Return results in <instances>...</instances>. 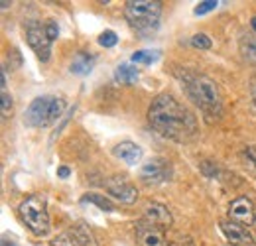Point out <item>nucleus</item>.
Segmentation results:
<instances>
[{
    "instance_id": "obj_1",
    "label": "nucleus",
    "mask_w": 256,
    "mask_h": 246,
    "mask_svg": "<svg viewBox=\"0 0 256 246\" xmlns=\"http://www.w3.org/2000/svg\"><path fill=\"white\" fill-rule=\"evenodd\" d=\"M148 122L160 136L174 142H192L199 132L195 114L170 92H160L152 100Z\"/></svg>"
},
{
    "instance_id": "obj_2",
    "label": "nucleus",
    "mask_w": 256,
    "mask_h": 246,
    "mask_svg": "<svg viewBox=\"0 0 256 246\" xmlns=\"http://www.w3.org/2000/svg\"><path fill=\"white\" fill-rule=\"evenodd\" d=\"M176 77L180 79L184 91L188 94V98L193 100V104H197L207 116H221L223 92L219 89L217 81L193 69H178Z\"/></svg>"
},
{
    "instance_id": "obj_3",
    "label": "nucleus",
    "mask_w": 256,
    "mask_h": 246,
    "mask_svg": "<svg viewBox=\"0 0 256 246\" xmlns=\"http://www.w3.org/2000/svg\"><path fill=\"white\" fill-rule=\"evenodd\" d=\"M65 112V98L62 96H52V94H44V96H36L30 106L26 108L24 114V122L30 128H48L52 124H56Z\"/></svg>"
},
{
    "instance_id": "obj_4",
    "label": "nucleus",
    "mask_w": 256,
    "mask_h": 246,
    "mask_svg": "<svg viewBox=\"0 0 256 246\" xmlns=\"http://www.w3.org/2000/svg\"><path fill=\"white\" fill-rule=\"evenodd\" d=\"M162 2L158 0H128L124 4V18L136 32L154 30L160 22Z\"/></svg>"
},
{
    "instance_id": "obj_5",
    "label": "nucleus",
    "mask_w": 256,
    "mask_h": 246,
    "mask_svg": "<svg viewBox=\"0 0 256 246\" xmlns=\"http://www.w3.org/2000/svg\"><path fill=\"white\" fill-rule=\"evenodd\" d=\"M20 218L24 220V224L32 230L36 236H46L50 232V213H48V201L44 195H28L20 207H18Z\"/></svg>"
},
{
    "instance_id": "obj_6",
    "label": "nucleus",
    "mask_w": 256,
    "mask_h": 246,
    "mask_svg": "<svg viewBox=\"0 0 256 246\" xmlns=\"http://www.w3.org/2000/svg\"><path fill=\"white\" fill-rule=\"evenodd\" d=\"M26 40H28V46L32 48L38 56L40 62H48L50 56H52V38L48 36V30H46V22H30L26 26Z\"/></svg>"
},
{
    "instance_id": "obj_7",
    "label": "nucleus",
    "mask_w": 256,
    "mask_h": 246,
    "mask_svg": "<svg viewBox=\"0 0 256 246\" xmlns=\"http://www.w3.org/2000/svg\"><path fill=\"white\" fill-rule=\"evenodd\" d=\"M170 178H172V166L168 160L154 158L140 168V180L146 185L166 184V182H170Z\"/></svg>"
},
{
    "instance_id": "obj_8",
    "label": "nucleus",
    "mask_w": 256,
    "mask_h": 246,
    "mask_svg": "<svg viewBox=\"0 0 256 246\" xmlns=\"http://www.w3.org/2000/svg\"><path fill=\"white\" fill-rule=\"evenodd\" d=\"M104 187H106L110 197H114L116 201H120L124 205H134L138 201V189L130 184L126 178H122V176L110 178Z\"/></svg>"
},
{
    "instance_id": "obj_9",
    "label": "nucleus",
    "mask_w": 256,
    "mask_h": 246,
    "mask_svg": "<svg viewBox=\"0 0 256 246\" xmlns=\"http://www.w3.org/2000/svg\"><path fill=\"white\" fill-rule=\"evenodd\" d=\"M254 203L248 197H236V199L230 201V205H228V220L246 226V224L254 222Z\"/></svg>"
},
{
    "instance_id": "obj_10",
    "label": "nucleus",
    "mask_w": 256,
    "mask_h": 246,
    "mask_svg": "<svg viewBox=\"0 0 256 246\" xmlns=\"http://www.w3.org/2000/svg\"><path fill=\"white\" fill-rule=\"evenodd\" d=\"M221 230L232 246H256L252 234L242 224H236L232 220H221Z\"/></svg>"
},
{
    "instance_id": "obj_11",
    "label": "nucleus",
    "mask_w": 256,
    "mask_h": 246,
    "mask_svg": "<svg viewBox=\"0 0 256 246\" xmlns=\"http://www.w3.org/2000/svg\"><path fill=\"white\" fill-rule=\"evenodd\" d=\"M144 220L158 226L162 230L170 228L172 222H174V216L170 213V209L166 205H160V203H150L146 209H144Z\"/></svg>"
},
{
    "instance_id": "obj_12",
    "label": "nucleus",
    "mask_w": 256,
    "mask_h": 246,
    "mask_svg": "<svg viewBox=\"0 0 256 246\" xmlns=\"http://www.w3.org/2000/svg\"><path fill=\"white\" fill-rule=\"evenodd\" d=\"M112 156H114L116 160L124 162L126 166H136V164L142 162L144 150H142L138 144H134V142H130V140H124V142H118V144L112 148Z\"/></svg>"
},
{
    "instance_id": "obj_13",
    "label": "nucleus",
    "mask_w": 256,
    "mask_h": 246,
    "mask_svg": "<svg viewBox=\"0 0 256 246\" xmlns=\"http://www.w3.org/2000/svg\"><path fill=\"white\" fill-rule=\"evenodd\" d=\"M136 236L140 246H164V230L146 220L136 226Z\"/></svg>"
},
{
    "instance_id": "obj_14",
    "label": "nucleus",
    "mask_w": 256,
    "mask_h": 246,
    "mask_svg": "<svg viewBox=\"0 0 256 246\" xmlns=\"http://www.w3.org/2000/svg\"><path fill=\"white\" fill-rule=\"evenodd\" d=\"M95 67V56L87 52H77L69 63V71L73 75H89Z\"/></svg>"
},
{
    "instance_id": "obj_15",
    "label": "nucleus",
    "mask_w": 256,
    "mask_h": 246,
    "mask_svg": "<svg viewBox=\"0 0 256 246\" xmlns=\"http://www.w3.org/2000/svg\"><path fill=\"white\" fill-rule=\"evenodd\" d=\"M71 240L77 246H98L93 230L85 222H75L71 226Z\"/></svg>"
},
{
    "instance_id": "obj_16",
    "label": "nucleus",
    "mask_w": 256,
    "mask_h": 246,
    "mask_svg": "<svg viewBox=\"0 0 256 246\" xmlns=\"http://www.w3.org/2000/svg\"><path fill=\"white\" fill-rule=\"evenodd\" d=\"M140 79V71L132 63H120L114 69V81L120 85H134Z\"/></svg>"
},
{
    "instance_id": "obj_17",
    "label": "nucleus",
    "mask_w": 256,
    "mask_h": 246,
    "mask_svg": "<svg viewBox=\"0 0 256 246\" xmlns=\"http://www.w3.org/2000/svg\"><path fill=\"white\" fill-rule=\"evenodd\" d=\"M240 54L248 63L256 65V34H244L238 42Z\"/></svg>"
},
{
    "instance_id": "obj_18",
    "label": "nucleus",
    "mask_w": 256,
    "mask_h": 246,
    "mask_svg": "<svg viewBox=\"0 0 256 246\" xmlns=\"http://www.w3.org/2000/svg\"><path fill=\"white\" fill-rule=\"evenodd\" d=\"M162 52L160 50H136L130 58L132 63H140V65H152L160 60Z\"/></svg>"
},
{
    "instance_id": "obj_19",
    "label": "nucleus",
    "mask_w": 256,
    "mask_h": 246,
    "mask_svg": "<svg viewBox=\"0 0 256 246\" xmlns=\"http://www.w3.org/2000/svg\"><path fill=\"white\" fill-rule=\"evenodd\" d=\"M81 201L83 203H93L100 211H106V213H112L114 211V205L110 203V199L104 197V195H98V193H85Z\"/></svg>"
},
{
    "instance_id": "obj_20",
    "label": "nucleus",
    "mask_w": 256,
    "mask_h": 246,
    "mask_svg": "<svg viewBox=\"0 0 256 246\" xmlns=\"http://www.w3.org/2000/svg\"><path fill=\"white\" fill-rule=\"evenodd\" d=\"M240 160H242V166L246 168V172L256 178V146H244L240 152Z\"/></svg>"
},
{
    "instance_id": "obj_21",
    "label": "nucleus",
    "mask_w": 256,
    "mask_h": 246,
    "mask_svg": "<svg viewBox=\"0 0 256 246\" xmlns=\"http://www.w3.org/2000/svg\"><path fill=\"white\" fill-rule=\"evenodd\" d=\"M118 44V36H116V32L112 30H104L100 36H98V46H102V48H114Z\"/></svg>"
},
{
    "instance_id": "obj_22",
    "label": "nucleus",
    "mask_w": 256,
    "mask_h": 246,
    "mask_svg": "<svg viewBox=\"0 0 256 246\" xmlns=\"http://www.w3.org/2000/svg\"><path fill=\"white\" fill-rule=\"evenodd\" d=\"M217 6H219L217 0H203V2H199V4L195 6L193 14H195V16H203V14H207V12H213Z\"/></svg>"
},
{
    "instance_id": "obj_23",
    "label": "nucleus",
    "mask_w": 256,
    "mask_h": 246,
    "mask_svg": "<svg viewBox=\"0 0 256 246\" xmlns=\"http://www.w3.org/2000/svg\"><path fill=\"white\" fill-rule=\"evenodd\" d=\"M192 46L195 50H211V38L207 34H195L192 38Z\"/></svg>"
},
{
    "instance_id": "obj_24",
    "label": "nucleus",
    "mask_w": 256,
    "mask_h": 246,
    "mask_svg": "<svg viewBox=\"0 0 256 246\" xmlns=\"http://www.w3.org/2000/svg\"><path fill=\"white\" fill-rule=\"evenodd\" d=\"M50 246H77L67 234H58L56 238L50 240Z\"/></svg>"
},
{
    "instance_id": "obj_25",
    "label": "nucleus",
    "mask_w": 256,
    "mask_h": 246,
    "mask_svg": "<svg viewBox=\"0 0 256 246\" xmlns=\"http://www.w3.org/2000/svg\"><path fill=\"white\" fill-rule=\"evenodd\" d=\"M0 106H2V114L8 116L10 110H12V96L6 91H2V102H0Z\"/></svg>"
},
{
    "instance_id": "obj_26",
    "label": "nucleus",
    "mask_w": 256,
    "mask_h": 246,
    "mask_svg": "<svg viewBox=\"0 0 256 246\" xmlns=\"http://www.w3.org/2000/svg\"><path fill=\"white\" fill-rule=\"evenodd\" d=\"M46 30H48V36L52 38V42L60 38V26H58L56 20H48V22H46Z\"/></svg>"
},
{
    "instance_id": "obj_27",
    "label": "nucleus",
    "mask_w": 256,
    "mask_h": 246,
    "mask_svg": "<svg viewBox=\"0 0 256 246\" xmlns=\"http://www.w3.org/2000/svg\"><path fill=\"white\" fill-rule=\"evenodd\" d=\"M69 176H71V170H69V168H65V166L58 168V178H62V180H67Z\"/></svg>"
},
{
    "instance_id": "obj_28",
    "label": "nucleus",
    "mask_w": 256,
    "mask_h": 246,
    "mask_svg": "<svg viewBox=\"0 0 256 246\" xmlns=\"http://www.w3.org/2000/svg\"><path fill=\"white\" fill-rule=\"evenodd\" d=\"M2 246H18L14 240H8V238H2Z\"/></svg>"
},
{
    "instance_id": "obj_29",
    "label": "nucleus",
    "mask_w": 256,
    "mask_h": 246,
    "mask_svg": "<svg viewBox=\"0 0 256 246\" xmlns=\"http://www.w3.org/2000/svg\"><path fill=\"white\" fill-rule=\"evenodd\" d=\"M0 6H2V8H4V10H6V8H8V6H10V2H8V0H2V2H0Z\"/></svg>"
},
{
    "instance_id": "obj_30",
    "label": "nucleus",
    "mask_w": 256,
    "mask_h": 246,
    "mask_svg": "<svg viewBox=\"0 0 256 246\" xmlns=\"http://www.w3.org/2000/svg\"><path fill=\"white\" fill-rule=\"evenodd\" d=\"M250 26H252V30L256 34V16H252V20H250Z\"/></svg>"
},
{
    "instance_id": "obj_31",
    "label": "nucleus",
    "mask_w": 256,
    "mask_h": 246,
    "mask_svg": "<svg viewBox=\"0 0 256 246\" xmlns=\"http://www.w3.org/2000/svg\"><path fill=\"white\" fill-rule=\"evenodd\" d=\"M252 228H254V234H256V216H254V222H252Z\"/></svg>"
},
{
    "instance_id": "obj_32",
    "label": "nucleus",
    "mask_w": 256,
    "mask_h": 246,
    "mask_svg": "<svg viewBox=\"0 0 256 246\" xmlns=\"http://www.w3.org/2000/svg\"><path fill=\"white\" fill-rule=\"evenodd\" d=\"M254 104H256V96H254Z\"/></svg>"
}]
</instances>
